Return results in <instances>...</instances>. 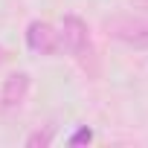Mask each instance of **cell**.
I'll return each instance as SVG.
<instances>
[{"instance_id": "7a4b0ae2", "label": "cell", "mask_w": 148, "mask_h": 148, "mask_svg": "<svg viewBox=\"0 0 148 148\" xmlns=\"http://www.w3.org/2000/svg\"><path fill=\"white\" fill-rule=\"evenodd\" d=\"M26 47L41 55H55L61 52V32H55V26L47 21H32L26 26Z\"/></svg>"}, {"instance_id": "5b68a950", "label": "cell", "mask_w": 148, "mask_h": 148, "mask_svg": "<svg viewBox=\"0 0 148 148\" xmlns=\"http://www.w3.org/2000/svg\"><path fill=\"white\" fill-rule=\"evenodd\" d=\"M49 142H52V128H47V131H35L32 136H26V145H29V148H35V145L44 148V145H49Z\"/></svg>"}, {"instance_id": "6da1fadb", "label": "cell", "mask_w": 148, "mask_h": 148, "mask_svg": "<svg viewBox=\"0 0 148 148\" xmlns=\"http://www.w3.org/2000/svg\"><path fill=\"white\" fill-rule=\"evenodd\" d=\"M61 47L76 58L82 67H87L93 61V41H90V29L79 15H64L61 21Z\"/></svg>"}, {"instance_id": "277c9868", "label": "cell", "mask_w": 148, "mask_h": 148, "mask_svg": "<svg viewBox=\"0 0 148 148\" xmlns=\"http://www.w3.org/2000/svg\"><path fill=\"white\" fill-rule=\"evenodd\" d=\"M29 87H32L29 73H23V70L12 73V76L3 82V87H0V108H3V110L21 108L26 102V96H29Z\"/></svg>"}, {"instance_id": "3957f363", "label": "cell", "mask_w": 148, "mask_h": 148, "mask_svg": "<svg viewBox=\"0 0 148 148\" xmlns=\"http://www.w3.org/2000/svg\"><path fill=\"white\" fill-rule=\"evenodd\" d=\"M110 35L134 49H148V23L139 18H113L108 23Z\"/></svg>"}, {"instance_id": "8992f818", "label": "cell", "mask_w": 148, "mask_h": 148, "mask_svg": "<svg viewBox=\"0 0 148 148\" xmlns=\"http://www.w3.org/2000/svg\"><path fill=\"white\" fill-rule=\"evenodd\" d=\"M90 139H93V131H90V128H82V131H79L76 136L70 139V145H79V142H90Z\"/></svg>"}, {"instance_id": "52a82bcc", "label": "cell", "mask_w": 148, "mask_h": 148, "mask_svg": "<svg viewBox=\"0 0 148 148\" xmlns=\"http://www.w3.org/2000/svg\"><path fill=\"white\" fill-rule=\"evenodd\" d=\"M0 61H3V49H0Z\"/></svg>"}]
</instances>
